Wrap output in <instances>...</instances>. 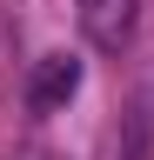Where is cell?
Instances as JSON below:
<instances>
[{
    "label": "cell",
    "instance_id": "6da1fadb",
    "mask_svg": "<svg viewBox=\"0 0 154 160\" xmlns=\"http://www.w3.org/2000/svg\"><path fill=\"white\" fill-rule=\"evenodd\" d=\"M74 93H81V60H74V53H40V60H34V80H27V100H34V113H54V107H67Z\"/></svg>",
    "mask_w": 154,
    "mask_h": 160
},
{
    "label": "cell",
    "instance_id": "7a4b0ae2",
    "mask_svg": "<svg viewBox=\"0 0 154 160\" xmlns=\"http://www.w3.org/2000/svg\"><path fill=\"white\" fill-rule=\"evenodd\" d=\"M134 7H141V0H81V33L101 53H121L134 40Z\"/></svg>",
    "mask_w": 154,
    "mask_h": 160
}]
</instances>
